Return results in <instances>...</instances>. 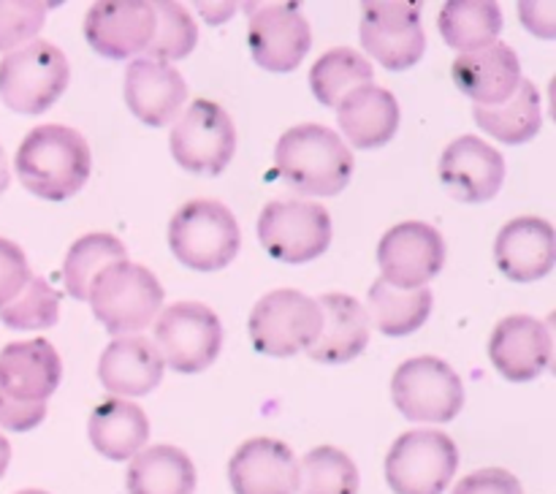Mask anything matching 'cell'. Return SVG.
<instances>
[{
	"instance_id": "23",
	"label": "cell",
	"mask_w": 556,
	"mask_h": 494,
	"mask_svg": "<svg viewBox=\"0 0 556 494\" xmlns=\"http://www.w3.org/2000/svg\"><path fill=\"white\" fill-rule=\"evenodd\" d=\"M63 378V362L52 342H9L0 351V391L20 402H47Z\"/></svg>"
},
{
	"instance_id": "1",
	"label": "cell",
	"mask_w": 556,
	"mask_h": 494,
	"mask_svg": "<svg viewBox=\"0 0 556 494\" xmlns=\"http://www.w3.org/2000/svg\"><path fill=\"white\" fill-rule=\"evenodd\" d=\"M14 168L36 199L65 201L85 188L92 157L85 136L65 125H38L22 139Z\"/></svg>"
},
{
	"instance_id": "7",
	"label": "cell",
	"mask_w": 556,
	"mask_h": 494,
	"mask_svg": "<svg viewBox=\"0 0 556 494\" xmlns=\"http://www.w3.org/2000/svg\"><path fill=\"white\" fill-rule=\"evenodd\" d=\"M172 155L185 172L217 177L237 152V128L226 109L206 98H195L179 112L168 136Z\"/></svg>"
},
{
	"instance_id": "14",
	"label": "cell",
	"mask_w": 556,
	"mask_h": 494,
	"mask_svg": "<svg viewBox=\"0 0 556 494\" xmlns=\"http://www.w3.org/2000/svg\"><path fill=\"white\" fill-rule=\"evenodd\" d=\"M380 280L389 286L413 291L427 288L445 264V242L438 228L427 223L407 220L389 228L378 244Z\"/></svg>"
},
{
	"instance_id": "27",
	"label": "cell",
	"mask_w": 556,
	"mask_h": 494,
	"mask_svg": "<svg viewBox=\"0 0 556 494\" xmlns=\"http://www.w3.org/2000/svg\"><path fill=\"white\" fill-rule=\"evenodd\" d=\"M195 465L177 445H150L130 459L128 494H193Z\"/></svg>"
},
{
	"instance_id": "8",
	"label": "cell",
	"mask_w": 556,
	"mask_h": 494,
	"mask_svg": "<svg viewBox=\"0 0 556 494\" xmlns=\"http://www.w3.org/2000/svg\"><path fill=\"white\" fill-rule=\"evenodd\" d=\"M320 307L307 293L277 288L258 299L248 320L250 342L258 353L275 358L307 351L320 331Z\"/></svg>"
},
{
	"instance_id": "44",
	"label": "cell",
	"mask_w": 556,
	"mask_h": 494,
	"mask_svg": "<svg viewBox=\"0 0 556 494\" xmlns=\"http://www.w3.org/2000/svg\"><path fill=\"white\" fill-rule=\"evenodd\" d=\"M16 494H49V492H41V489H25V492H16Z\"/></svg>"
},
{
	"instance_id": "9",
	"label": "cell",
	"mask_w": 556,
	"mask_h": 494,
	"mask_svg": "<svg viewBox=\"0 0 556 494\" xmlns=\"http://www.w3.org/2000/svg\"><path fill=\"white\" fill-rule=\"evenodd\" d=\"M391 396L410 421L448 423L465 407L462 378L438 356H416L400 364L391 378Z\"/></svg>"
},
{
	"instance_id": "25",
	"label": "cell",
	"mask_w": 556,
	"mask_h": 494,
	"mask_svg": "<svg viewBox=\"0 0 556 494\" xmlns=\"http://www.w3.org/2000/svg\"><path fill=\"white\" fill-rule=\"evenodd\" d=\"M337 119L345 139L358 150H378L400 128V103L386 87L364 85L337 103Z\"/></svg>"
},
{
	"instance_id": "19",
	"label": "cell",
	"mask_w": 556,
	"mask_h": 494,
	"mask_svg": "<svg viewBox=\"0 0 556 494\" xmlns=\"http://www.w3.org/2000/svg\"><path fill=\"white\" fill-rule=\"evenodd\" d=\"M494 261L510 282H535L556 264V237L552 223L525 215L505 223L494 242Z\"/></svg>"
},
{
	"instance_id": "42",
	"label": "cell",
	"mask_w": 556,
	"mask_h": 494,
	"mask_svg": "<svg viewBox=\"0 0 556 494\" xmlns=\"http://www.w3.org/2000/svg\"><path fill=\"white\" fill-rule=\"evenodd\" d=\"M11 182V168H9V155H5V150L0 147V195L5 193V188H9Z\"/></svg>"
},
{
	"instance_id": "40",
	"label": "cell",
	"mask_w": 556,
	"mask_h": 494,
	"mask_svg": "<svg viewBox=\"0 0 556 494\" xmlns=\"http://www.w3.org/2000/svg\"><path fill=\"white\" fill-rule=\"evenodd\" d=\"M527 27L543 38L554 36V3H525L521 5Z\"/></svg>"
},
{
	"instance_id": "6",
	"label": "cell",
	"mask_w": 556,
	"mask_h": 494,
	"mask_svg": "<svg viewBox=\"0 0 556 494\" xmlns=\"http://www.w3.org/2000/svg\"><path fill=\"white\" fill-rule=\"evenodd\" d=\"M459 467V448L438 429L400 434L386 456V481L394 494H443Z\"/></svg>"
},
{
	"instance_id": "22",
	"label": "cell",
	"mask_w": 556,
	"mask_h": 494,
	"mask_svg": "<svg viewBox=\"0 0 556 494\" xmlns=\"http://www.w3.org/2000/svg\"><path fill=\"white\" fill-rule=\"evenodd\" d=\"M320 307V331L313 345L307 347V356L320 364H345L362 356L369 345V324L367 309L348 293H324L318 299Z\"/></svg>"
},
{
	"instance_id": "2",
	"label": "cell",
	"mask_w": 556,
	"mask_h": 494,
	"mask_svg": "<svg viewBox=\"0 0 556 494\" xmlns=\"http://www.w3.org/2000/svg\"><path fill=\"white\" fill-rule=\"evenodd\" d=\"M275 163L288 185L307 195H337L353 177V152L326 125H293L280 136Z\"/></svg>"
},
{
	"instance_id": "37",
	"label": "cell",
	"mask_w": 556,
	"mask_h": 494,
	"mask_svg": "<svg viewBox=\"0 0 556 494\" xmlns=\"http://www.w3.org/2000/svg\"><path fill=\"white\" fill-rule=\"evenodd\" d=\"M30 280V266L20 244L0 237V307L9 304Z\"/></svg>"
},
{
	"instance_id": "31",
	"label": "cell",
	"mask_w": 556,
	"mask_h": 494,
	"mask_svg": "<svg viewBox=\"0 0 556 494\" xmlns=\"http://www.w3.org/2000/svg\"><path fill=\"white\" fill-rule=\"evenodd\" d=\"M375 68L362 52L351 47H337L320 54L309 68V90L324 106H337L356 87L372 85Z\"/></svg>"
},
{
	"instance_id": "16",
	"label": "cell",
	"mask_w": 556,
	"mask_h": 494,
	"mask_svg": "<svg viewBox=\"0 0 556 494\" xmlns=\"http://www.w3.org/2000/svg\"><path fill=\"white\" fill-rule=\"evenodd\" d=\"M505 157L481 136H459L440 157V182L456 201L481 204L503 188Z\"/></svg>"
},
{
	"instance_id": "33",
	"label": "cell",
	"mask_w": 556,
	"mask_h": 494,
	"mask_svg": "<svg viewBox=\"0 0 556 494\" xmlns=\"http://www.w3.org/2000/svg\"><path fill=\"white\" fill-rule=\"evenodd\" d=\"M302 494H358V467L345 451L318 445L299 461Z\"/></svg>"
},
{
	"instance_id": "26",
	"label": "cell",
	"mask_w": 556,
	"mask_h": 494,
	"mask_svg": "<svg viewBox=\"0 0 556 494\" xmlns=\"http://www.w3.org/2000/svg\"><path fill=\"white\" fill-rule=\"evenodd\" d=\"M87 434H90L92 448L103 459L125 461L134 459L144 448L147 438H150V421L136 402L112 396L92 407Z\"/></svg>"
},
{
	"instance_id": "34",
	"label": "cell",
	"mask_w": 556,
	"mask_h": 494,
	"mask_svg": "<svg viewBox=\"0 0 556 494\" xmlns=\"http://www.w3.org/2000/svg\"><path fill=\"white\" fill-rule=\"evenodd\" d=\"M60 318V293L43 277L30 275L20 293L0 307V320L14 331L49 329Z\"/></svg>"
},
{
	"instance_id": "41",
	"label": "cell",
	"mask_w": 556,
	"mask_h": 494,
	"mask_svg": "<svg viewBox=\"0 0 556 494\" xmlns=\"http://www.w3.org/2000/svg\"><path fill=\"white\" fill-rule=\"evenodd\" d=\"M199 11H201V14L206 16V20L212 22V25H217V22L226 20L228 14H233V5H226V3H223V5H206V3H199Z\"/></svg>"
},
{
	"instance_id": "38",
	"label": "cell",
	"mask_w": 556,
	"mask_h": 494,
	"mask_svg": "<svg viewBox=\"0 0 556 494\" xmlns=\"http://www.w3.org/2000/svg\"><path fill=\"white\" fill-rule=\"evenodd\" d=\"M454 494H525L519 478L503 467H483L456 483Z\"/></svg>"
},
{
	"instance_id": "12",
	"label": "cell",
	"mask_w": 556,
	"mask_h": 494,
	"mask_svg": "<svg viewBox=\"0 0 556 494\" xmlns=\"http://www.w3.org/2000/svg\"><path fill=\"white\" fill-rule=\"evenodd\" d=\"M362 47L389 71H407L427 52L418 3H372L362 5L358 25Z\"/></svg>"
},
{
	"instance_id": "32",
	"label": "cell",
	"mask_w": 556,
	"mask_h": 494,
	"mask_svg": "<svg viewBox=\"0 0 556 494\" xmlns=\"http://www.w3.org/2000/svg\"><path fill=\"white\" fill-rule=\"evenodd\" d=\"M119 261H128V253H125V244L112 233L98 231L76 239L63 264V286L68 296L87 302L98 275L112 264H119Z\"/></svg>"
},
{
	"instance_id": "39",
	"label": "cell",
	"mask_w": 556,
	"mask_h": 494,
	"mask_svg": "<svg viewBox=\"0 0 556 494\" xmlns=\"http://www.w3.org/2000/svg\"><path fill=\"white\" fill-rule=\"evenodd\" d=\"M47 416V402H20L0 391V427L9 432H30Z\"/></svg>"
},
{
	"instance_id": "15",
	"label": "cell",
	"mask_w": 556,
	"mask_h": 494,
	"mask_svg": "<svg viewBox=\"0 0 556 494\" xmlns=\"http://www.w3.org/2000/svg\"><path fill=\"white\" fill-rule=\"evenodd\" d=\"M155 5L144 0H103L92 3L85 16L87 43L109 60L147 52L155 38Z\"/></svg>"
},
{
	"instance_id": "36",
	"label": "cell",
	"mask_w": 556,
	"mask_h": 494,
	"mask_svg": "<svg viewBox=\"0 0 556 494\" xmlns=\"http://www.w3.org/2000/svg\"><path fill=\"white\" fill-rule=\"evenodd\" d=\"M49 3H36V0H0V52H14L25 43L36 41L38 30L47 20Z\"/></svg>"
},
{
	"instance_id": "29",
	"label": "cell",
	"mask_w": 556,
	"mask_h": 494,
	"mask_svg": "<svg viewBox=\"0 0 556 494\" xmlns=\"http://www.w3.org/2000/svg\"><path fill=\"white\" fill-rule=\"evenodd\" d=\"M440 36L462 54L492 47L503 30V11L489 0H451L440 9Z\"/></svg>"
},
{
	"instance_id": "24",
	"label": "cell",
	"mask_w": 556,
	"mask_h": 494,
	"mask_svg": "<svg viewBox=\"0 0 556 494\" xmlns=\"http://www.w3.org/2000/svg\"><path fill=\"white\" fill-rule=\"evenodd\" d=\"M163 358L152 340L141 334L117 337L98 358V380L117 400L144 396L161 383Z\"/></svg>"
},
{
	"instance_id": "4",
	"label": "cell",
	"mask_w": 556,
	"mask_h": 494,
	"mask_svg": "<svg viewBox=\"0 0 556 494\" xmlns=\"http://www.w3.org/2000/svg\"><path fill=\"white\" fill-rule=\"evenodd\" d=\"M87 302L109 334L130 337L155 324L163 307V288L147 266L119 261L98 275Z\"/></svg>"
},
{
	"instance_id": "21",
	"label": "cell",
	"mask_w": 556,
	"mask_h": 494,
	"mask_svg": "<svg viewBox=\"0 0 556 494\" xmlns=\"http://www.w3.org/2000/svg\"><path fill=\"white\" fill-rule=\"evenodd\" d=\"M451 79L476 106H500L519 90L521 63L508 43L494 41L478 52L459 54L451 65Z\"/></svg>"
},
{
	"instance_id": "5",
	"label": "cell",
	"mask_w": 556,
	"mask_h": 494,
	"mask_svg": "<svg viewBox=\"0 0 556 494\" xmlns=\"http://www.w3.org/2000/svg\"><path fill=\"white\" fill-rule=\"evenodd\" d=\"M68 79L63 49L36 38L0 60V101L16 114H43L63 96Z\"/></svg>"
},
{
	"instance_id": "13",
	"label": "cell",
	"mask_w": 556,
	"mask_h": 494,
	"mask_svg": "<svg viewBox=\"0 0 556 494\" xmlns=\"http://www.w3.org/2000/svg\"><path fill=\"white\" fill-rule=\"evenodd\" d=\"M248 47L255 63L271 74L302 65L313 47V30L296 3H264L250 9Z\"/></svg>"
},
{
	"instance_id": "43",
	"label": "cell",
	"mask_w": 556,
	"mask_h": 494,
	"mask_svg": "<svg viewBox=\"0 0 556 494\" xmlns=\"http://www.w3.org/2000/svg\"><path fill=\"white\" fill-rule=\"evenodd\" d=\"M9 461H11V445L9 440L0 434V478H3L5 470H9Z\"/></svg>"
},
{
	"instance_id": "3",
	"label": "cell",
	"mask_w": 556,
	"mask_h": 494,
	"mask_svg": "<svg viewBox=\"0 0 556 494\" xmlns=\"http://www.w3.org/2000/svg\"><path fill=\"white\" fill-rule=\"evenodd\" d=\"M242 233L233 212L212 199L179 206L168 223V248L174 258L195 271L226 269L239 253Z\"/></svg>"
},
{
	"instance_id": "30",
	"label": "cell",
	"mask_w": 556,
	"mask_h": 494,
	"mask_svg": "<svg viewBox=\"0 0 556 494\" xmlns=\"http://www.w3.org/2000/svg\"><path fill=\"white\" fill-rule=\"evenodd\" d=\"M432 313V291L429 288H402L389 286L386 280H375L369 288V324L378 326L386 337H405L421 329Z\"/></svg>"
},
{
	"instance_id": "17",
	"label": "cell",
	"mask_w": 556,
	"mask_h": 494,
	"mask_svg": "<svg viewBox=\"0 0 556 494\" xmlns=\"http://www.w3.org/2000/svg\"><path fill=\"white\" fill-rule=\"evenodd\" d=\"M552 331L532 315H508L489 337V358L505 380L527 383L552 364Z\"/></svg>"
},
{
	"instance_id": "20",
	"label": "cell",
	"mask_w": 556,
	"mask_h": 494,
	"mask_svg": "<svg viewBox=\"0 0 556 494\" xmlns=\"http://www.w3.org/2000/svg\"><path fill=\"white\" fill-rule=\"evenodd\" d=\"M123 96L136 119L152 128H163L185 109L188 81L172 65L139 58L125 71Z\"/></svg>"
},
{
	"instance_id": "18",
	"label": "cell",
	"mask_w": 556,
	"mask_h": 494,
	"mask_svg": "<svg viewBox=\"0 0 556 494\" xmlns=\"http://www.w3.org/2000/svg\"><path fill=\"white\" fill-rule=\"evenodd\" d=\"M233 494H296L299 461L286 443L275 438H250L228 461Z\"/></svg>"
},
{
	"instance_id": "28",
	"label": "cell",
	"mask_w": 556,
	"mask_h": 494,
	"mask_svg": "<svg viewBox=\"0 0 556 494\" xmlns=\"http://www.w3.org/2000/svg\"><path fill=\"white\" fill-rule=\"evenodd\" d=\"M478 128L492 134V139L503 144H525L541 134V92L530 79H521L519 90L500 106H476L472 109Z\"/></svg>"
},
{
	"instance_id": "11",
	"label": "cell",
	"mask_w": 556,
	"mask_h": 494,
	"mask_svg": "<svg viewBox=\"0 0 556 494\" xmlns=\"http://www.w3.org/2000/svg\"><path fill=\"white\" fill-rule=\"evenodd\" d=\"M258 239L280 264H307L329 248L331 217L318 201H271L258 217Z\"/></svg>"
},
{
	"instance_id": "10",
	"label": "cell",
	"mask_w": 556,
	"mask_h": 494,
	"mask_svg": "<svg viewBox=\"0 0 556 494\" xmlns=\"http://www.w3.org/2000/svg\"><path fill=\"white\" fill-rule=\"evenodd\" d=\"M152 345L161 353L163 364L172 367L174 372H204L220 353V318L206 304L199 302L168 304L155 318Z\"/></svg>"
},
{
	"instance_id": "35",
	"label": "cell",
	"mask_w": 556,
	"mask_h": 494,
	"mask_svg": "<svg viewBox=\"0 0 556 494\" xmlns=\"http://www.w3.org/2000/svg\"><path fill=\"white\" fill-rule=\"evenodd\" d=\"M155 5L157 27L155 38L147 47V60L155 63H174V60L188 58L199 41V27H195L193 16L185 5L179 3H152Z\"/></svg>"
}]
</instances>
